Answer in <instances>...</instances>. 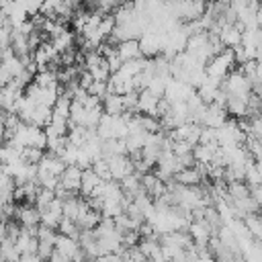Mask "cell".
<instances>
[{
	"instance_id": "6da1fadb",
	"label": "cell",
	"mask_w": 262,
	"mask_h": 262,
	"mask_svg": "<svg viewBox=\"0 0 262 262\" xmlns=\"http://www.w3.org/2000/svg\"><path fill=\"white\" fill-rule=\"evenodd\" d=\"M80 250H82V248H80L78 239H72V237H66V235H59V233H57V237H55V252H57L61 258H66L68 262H72V258H74Z\"/></svg>"
},
{
	"instance_id": "7a4b0ae2",
	"label": "cell",
	"mask_w": 262,
	"mask_h": 262,
	"mask_svg": "<svg viewBox=\"0 0 262 262\" xmlns=\"http://www.w3.org/2000/svg\"><path fill=\"white\" fill-rule=\"evenodd\" d=\"M4 119H6V113L0 108V123H4Z\"/></svg>"
}]
</instances>
